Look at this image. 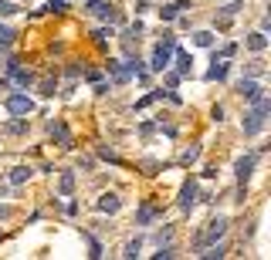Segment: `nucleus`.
I'll list each match as a JSON object with an SVG mask.
<instances>
[{"mask_svg":"<svg viewBox=\"0 0 271 260\" xmlns=\"http://www.w3.org/2000/svg\"><path fill=\"white\" fill-rule=\"evenodd\" d=\"M265 68H261V61H251V68H248V74H261Z\"/></svg>","mask_w":271,"mask_h":260,"instance_id":"nucleus-34","label":"nucleus"},{"mask_svg":"<svg viewBox=\"0 0 271 260\" xmlns=\"http://www.w3.org/2000/svg\"><path fill=\"white\" fill-rule=\"evenodd\" d=\"M7 85H10V81H7V78H0V92H7Z\"/></svg>","mask_w":271,"mask_h":260,"instance_id":"nucleus-37","label":"nucleus"},{"mask_svg":"<svg viewBox=\"0 0 271 260\" xmlns=\"http://www.w3.org/2000/svg\"><path fill=\"white\" fill-rule=\"evenodd\" d=\"M17 68H20V61H17V57H7V64H3V71H7V74H14Z\"/></svg>","mask_w":271,"mask_h":260,"instance_id":"nucleus-31","label":"nucleus"},{"mask_svg":"<svg viewBox=\"0 0 271 260\" xmlns=\"http://www.w3.org/2000/svg\"><path fill=\"white\" fill-rule=\"evenodd\" d=\"M109 71L116 74V81H129V78H133L129 64H122V61H109Z\"/></svg>","mask_w":271,"mask_h":260,"instance_id":"nucleus-14","label":"nucleus"},{"mask_svg":"<svg viewBox=\"0 0 271 260\" xmlns=\"http://www.w3.org/2000/svg\"><path fill=\"white\" fill-rule=\"evenodd\" d=\"M92 37H95V44H98V48H105V44H109V37H112V31H102V27H98V31H95Z\"/></svg>","mask_w":271,"mask_h":260,"instance_id":"nucleus-29","label":"nucleus"},{"mask_svg":"<svg viewBox=\"0 0 271 260\" xmlns=\"http://www.w3.org/2000/svg\"><path fill=\"white\" fill-rule=\"evenodd\" d=\"M10 41H14V31H10V27H3V24H0V44H10Z\"/></svg>","mask_w":271,"mask_h":260,"instance_id":"nucleus-30","label":"nucleus"},{"mask_svg":"<svg viewBox=\"0 0 271 260\" xmlns=\"http://www.w3.org/2000/svg\"><path fill=\"white\" fill-rule=\"evenodd\" d=\"M227 71H231V64H224V61H220V57H213L210 71L203 74V78H207V81H224V78H227Z\"/></svg>","mask_w":271,"mask_h":260,"instance_id":"nucleus-10","label":"nucleus"},{"mask_svg":"<svg viewBox=\"0 0 271 260\" xmlns=\"http://www.w3.org/2000/svg\"><path fill=\"white\" fill-rule=\"evenodd\" d=\"M176 85H180V74H166V88H176Z\"/></svg>","mask_w":271,"mask_h":260,"instance_id":"nucleus-33","label":"nucleus"},{"mask_svg":"<svg viewBox=\"0 0 271 260\" xmlns=\"http://www.w3.org/2000/svg\"><path fill=\"white\" fill-rule=\"evenodd\" d=\"M85 240H88V257L98 260V257H102V243H98L95 237H85Z\"/></svg>","mask_w":271,"mask_h":260,"instance_id":"nucleus-23","label":"nucleus"},{"mask_svg":"<svg viewBox=\"0 0 271 260\" xmlns=\"http://www.w3.org/2000/svg\"><path fill=\"white\" fill-rule=\"evenodd\" d=\"M98 213H119V206H122V200H119L116 193H105V196H98Z\"/></svg>","mask_w":271,"mask_h":260,"instance_id":"nucleus-9","label":"nucleus"},{"mask_svg":"<svg viewBox=\"0 0 271 260\" xmlns=\"http://www.w3.org/2000/svg\"><path fill=\"white\" fill-rule=\"evenodd\" d=\"M88 10H92L95 17L109 20V24H122V14H119L116 7H109V3H102V0H88Z\"/></svg>","mask_w":271,"mask_h":260,"instance_id":"nucleus-5","label":"nucleus"},{"mask_svg":"<svg viewBox=\"0 0 271 260\" xmlns=\"http://www.w3.org/2000/svg\"><path fill=\"white\" fill-rule=\"evenodd\" d=\"M58 189H61V196H71V189H75V172H61Z\"/></svg>","mask_w":271,"mask_h":260,"instance_id":"nucleus-16","label":"nucleus"},{"mask_svg":"<svg viewBox=\"0 0 271 260\" xmlns=\"http://www.w3.org/2000/svg\"><path fill=\"white\" fill-rule=\"evenodd\" d=\"M197 159H200V149H187V152H183V156H180V162H183V166H190V162H197Z\"/></svg>","mask_w":271,"mask_h":260,"instance_id":"nucleus-25","label":"nucleus"},{"mask_svg":"<svg viewBox=\"0 0 271 260\" xmlns=\"http://www.w3.org/2000/svg\"><path fill=\"white\" fill-rule=\"evenodd\" d=\"M173 51H176V74H180V78H183V74H190V64H194L190 54H187V51H180V48H173Z\"/></svg>","mask_w":271,"mask_h":260,"instance_id":"nucleus-13","label":"nucleus"},{"mask_svg":"<svg viewBox=\"0 0 271 260\" xmlns=\"http://www.w3.org/2000/svg\"><path fill=\"white\" fill-rule=\"evenodd\" d=\"M17 14V3H10V0H0V17H14Z\"/></svg>","mask_w":271,"mask_h":260,"instance_id":"nucleus-26","label":"nucleus"},{"mask_svg":"<svg viewBox=\"0 0 271 260\" xmlns=\"http://www.w3.org/2000/svg\"><path fill=\"white\" fill-rule=\"evenodd\" d=\"M173 48H176V37L173 34H163V41L156 44V51H153L149 68H153V71H166V68H170V61H173Z\"/></svg>","mask_w":271,"mask_h":260,"instance_id":"nucleus-2","label":"nucleus"},{"mask_svg":"<svg viewBox=\"0 0 271 260\" xmlns=\"http://www.w3.org/2000/svg\"><path fill=\"white\" fill-rule=\"evenodd\" d=\"M227 233V216H217V220L207 223V230L200 233V240H197V247H210V243H217L220 237Z\"/></svg>","mask_w":271,"mask_h":260,"instance_id":"nucleus-3","label":"nucleus"},{"mask_svg":"<svg viewBox=\"0 0 271 260\" xmlns=\"http://www.w3.org/2000/svg\"><path fill=\"white\" fill-rule=\"evenodd\" d=\"M51 139H58L65 149H71V135L65 129V122H51Z\"/></svg>","mask_w":271,"mask_h":260,"instance_id":"nucleus-12","label":"nucleus"},{"mask_svg":"<svg viewBox=\"0 0 271 260\" xmlns=\"http://www.w3.org/2000/svg\"><path fill=\"white\" fill-rule=\"evenodd\" d=\"M194 41L200 44V48H210V44H213V34H210V31H197Z\"/></svg>","mask_w":271,"mask_h":260,"instance_id":"nucleus-22","label":"nucleus"},{"mask_svg":"<svg viewBox=\"0 0 271 260\" xmlns=\"http://www.w3.org/2000/svg\"><path fill=\"white\" fill-rule=\"evenodd\" d=\"M156 220V206L153 203H142L139 206V213H136V226H149Z\"/></svg>","mask_w":271,"mask_h":260,"instance_id":"nucleus-11","label":"nucleus"},{"mask_svg":"<svg viewBox=\"0 0 271 260\" xmlns=\"http://www.w3.org/2000/svg\"><path fill=\"white\" fill-rule=\"evenodd\" d=\"M153 257H156V260H173V257H176V250H173V247H163V243H159V250H156Z\"/></svg>","mask_w":271,"mask_h":260,"instance_id":"nucleus-27","label":"nucleus"},{"mask_svg":"<svg viewBox=\"0 0 271 260\" xmlns=\"http://www.w3.org/2000/svg\"><path fill=\"white\" fill-rule=\"evenodd\" d=\"M254 162H258V152H248V156H241L234 162V176H237L241 186H248V179H251V172H254Z\"/></svg>","mask_w":271,"mask_h":260,"instance_id":"nucleus-4","label":"nucleus"},{"mask_svg":"<svg viewBox=\"0 0 271 260\" xmlns=\"http://www.w3.org/2000/svg\"><path fill=\"white\" fill-rule=\"evenodd\" d=\"M44 10H48V14H65V10H68V0H48Z\"/></svg>","mask_w":271,"mask_h":260,"instance_id":"nucleus-20","label":"nucleus"},{"mask_svg":"<svg viewBox=\"0 0 271 260\" xmlns=\"http://www.w3.org/2000/svg\"><path fill=\"white\" fill-rule=\"evenodd\" d=\"M194 203H197V179H187L183 189H180V209H183V213H190Z\"/></svg>","mask_w":271,"mask_h":260,"instance_id":"nucleus-7","label":"nucleus"},{"mask_svg":"<svg viewBox=\"0 0 271 260\" xmlns=\"http://www.w3.org/2000/svg\"><path fill=\"white\" fill-rule=\"evenodd\" d=\"M237 95H241V98H248V102H254L258 95H265V88H261L254 78H241V81H237Z\"/></svg>","mask_w":271,"mask_h":260,"instance_id":"nucleus-8","label":"nucleus"},{"mask_svg":"<svg viewBox=\"0 0 271 260\" xmlns=\"http://www.w3.org/2000/svg\"><path fill=\"white\" fill-rule=\"evenodd\" d=\"M3 105H7V111H10V115H31V111H34V102H31L27 95H20V92L10 95Z\"/></svg>","mask_w":271,"mask_h":260,"instance_id":"nucleus-6","label":"nucleus"},{"mask_svg":"<svg viewBox=\"0 0 271 260\" xmlns=\"http://www.w3.org/2000/svg\"><path fill=\"white\" fill-rule=\"evenodd\" d=\"M139 250H142V237H136V240H129L126 243V250H122V257H139Z\"/></svg>","mask_w":271,"mask_h":260,"instance_id":"nucleus-18","label":"nucleus"},{"mask_svg":"<svg viewBox=\"0 0 271 260\" xmlns=\"http://www.w3.org/2000/svg\"><path fill=\"white\" fill-rule=\"evenodd\" d=\"M251 105H254V108L244 111V118H241V129H244V135H261V132H265V125H268L271 102H268V95H258Z\"/></svg>","mask_w":271,"mask_h":260,"instance_id":"nucleus-1","label":"nucleus"},{"mask_svg":"<svg viewBox=\"0 0 271 260\" xmlns=\"http://www.w3.org/2000/svg\"><path fill=\"white\" fill-rule=\"evenodd\" d=\"M248 48H251V51H258V54H261V51L268 48V37H265V31H254V34L248 37Z\"/></svg>","mask_w":271,"mask_h":260,"instance_id":"nucleus-15","label":"nucleus"},{"mask_svg":"<svg viewBox=\"0 0 271 260\" xmlns=\"http://www.w3.org/2000/svg\"><path fill=\"white\" fill-rule=\"evenodd\" d=\"M14 81H17L20 88H27V85L34 81V74H31V71H24V68H17V71H14Z\"/></svg>","mask_w":271,"mask_h":260,"instance_id":"nucleus-21","label":"nucleus"},{"mask_svg":"<svg viewBox=\"0 0 271 260\" xmlns=\"http://www.w3.org/2000/svg\"><path fill=\"white\" fill-rule=\"evenodd\" d=\"M180 14V3H166V7H159V20H176Z\"/></svg>","mask_w":271,"mask_h":260,"instance_id":"nucleus-19","label":"nucleus"},{"mask_svg":"<svg viewBox=\"0 0 271 260\" xmlns=\"http://www.w3.org/2000/svg\"><path fill=\"white\" fill-rule=\"evenodd\" d=\"M170 237H173V230L166 226V230H159V233H156V243H166V240H170Z\"/></svg>","mask_w":271,"mask_h":260,"instance_id":"nucleus-32","label":"nucleus"},{"mask_svg":"<svg viewBox=\"0 0 271 260\" xmlns=\"http://www.w3.org/2000/svg\"><path fill=\"white\" fill-rule=\"evenodd\" d=\"M7 132H10V135H24V132H27V122L17 118V122H10V125H7Z\"/></svg>","mask_w":271,"mask_h":260,"instance_id":"nucleus-28","label":"nucleus"},{"mask_svg":"<svg viewBox=\"0 0 271 260\" xmlns=\"http://www.w3.org/2000/svg\"><path fill=\"white\" fill-rule=\"evenodd\" d=\"M55 92H58V81H51V78H44V81H41V95H44V98H51Z\"/></svg>","mask_w":271,"mask_h":260,"instance_id":"nucleus-24","label":"nucleus"},{"mask_svg":"<svg viewBox=\"0 0 271 260\" xmlns=\"http://www.w3.org/2000/svg\"><path fill=\"white\" fill-rule=\"evenodd\" d=\"M27 179H31V169H27V166H17V169H10V183H14V186L27 183Z\"/></svg>","mask_w":271,"mask_h":260,"instance_id":"nucleus-17","label":"nucleus"},{"mask_svg":"<svg viewBox=\"0 0 271 260\" xmlns=\"http://www.w3.org/2000/svg\"><path fill=\"white\" fill-rule=\"evenodd\" d=\"M0 216L7 220V216H10V206H0Z\"/></svg>","mask_w":271,"mask_h":260,"instance_id":"nucleus-36","label":"nucleus"},{"mask_svg":"<svg viewBox=\"0 0 271 260\" xmlns=\"http://www.w3.org/2000/svg\"><path fill=\"white\" fill-rule=\"evenodd\" d=\"M3 196H7V186H3V183H0V200H3Z\"/></svg>","mask_w":271,"mask_h":260,"instance_id":"nucleus-38","label":"nucleus"},{"mask_svg":"<svg viewBox=\"0 0 271 260\" xmlns=\"http://www.w3.org/2000/svg\"><path fill=\"white\" fill-rule=\"evenodd\" d=\"M95 95H109V85H105V81H95Z\"/></svg>","mask_w":271,"mask_h":260,"instance_id":"nucleus-35","label":"nucleus"}]
</instances>
